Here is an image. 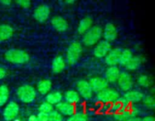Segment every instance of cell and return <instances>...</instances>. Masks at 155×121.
<instances>
[{
    "instance_id": "obj_1",
    "label": "cell",
    "mask_w": 155,
    "mask_h": 121,
    "mask_svg": "<svg viewBox=\"0 0 155 121\" xmlns=\"http://www.w3.org/2000/svg\"><path fill=\"white\" fill-rule=\"evenodd\" d=\"M5 57L8 62L13 64H24L30 60L29 54L22 50L10 49L5 54Z\"/></svg>"
},
{
    "instance_id": "obj_2",
    "label": "cell",
    "mask_w": 155,
    "mask_h": 121,
    "mask_svg": "<svg viewBox=\"0 0 155 121\" xmlns=\"http://www.w3.org/2000/svg\"><path fill=\"white\" fill-rule=\"evenodd\" d=\"M103 30L100 27H92L83 36V43L87 46H92L99 42L102 36Z\"/></svg>"
},
{
    "instance_id": "obj_3",
    "label": "cell",
    "mask_w": 155,
    "mask_h": 121,
    "mask_svg": "<svg viewBox=\"0 0 155 121\" xmlns=\"http://www.w3.org/2000/svg\"><path fill=\"white\" fill-rule=\"evenodd\" d=\"M17 95L22 102L30 103L36 98V92L33 86L30 85H24L18 88Z\"/></svg>"
},
{
    "instance_id": "obj_4",
    "label": "cell",
    "mask_w": 155,
    "mask_h": 121,
    "mask_svg": "<svg viewBox=\"0 0 155 121\" xmlns=\"http://www.w3.org/2000/svg\"><path fill=\"white\" fill-rule=\"evenodd\" d=\"M82 52L81 44L78 42H74L68 47L67 51V61L69 64H74L80 58Z\"/></svg>"
},
{
    "instance_id": "obj_5",
    "label": "cell",
    "mask_w": 155,
    "mask_h": 121,
    "mask_svg": "<svg viewBox=\"0 0 155 121\" xmlns=\"http://www.w3.org/2000/svg\"><path fill=\"white\" fill-rule=\"evenodd\" d=\"M98 98L102 102H114L120 98V95L116 90L105 89L98 92Z\"/></svg>"
},
{
    "instance_id": "obj_6",
    "label": "cell",
    "mask_w": 155,
    "mask_h": 121,
    "mask_svg": "<svg viewBox=\"0 0 155 121\" xmlns=\"http://www.w3.org/2000/svg\"><path fill=\"white\" fill-rule=\"evenodd\" d=\"M19 112V106L14 101H11L7 104L3 111V116L6 121H11L15 119Z\"/></svg>"
},
{
    "instance_id": "obj_7",
    "label": "cell",
    "mask_w": 155,
    "mask_h": 121,
    "mask_svg": "<svg viewBox=\"0 0 155 121\" xmlns=\"http://www.w3.org/2000/svg\"><path fill=\"white\" fill-rule=\"evenodd\" d=\"M110 48H111V46H110V42L105 40L101 41L97 44V45L94 48V54L95 57H98V58L104 57L111 50Z\"/></svg>"
},
{
    "instance_id": "obj_8",
    "label": "cell",
    "mask_w": 155,
    "mask_h": 121,
    "mask_svg": "<svg viewBox=\"0 0 155 121\" xmlns=\"http://www.w3.org/2000/svg\"><path fill=\"white\" fill-rule=\"evenodd\" d=\"M50 15V8L46 5H41L35 10L33 17L39 22H44L48 20Z\"/></svg>"
},
{
    "instance_id": "obj_9",
    "label": "cell",
    "mask_w": 155,
    "mask_h": 121,
    "mask_svg": "<svg viewBox=\"0 0 155 121\" xmlns=\"http://www.w3.org/2000/svg\"><path fill=\"white\" fill-rule=\"evenodd\" d=\"M79 95L85 99H89L92 95V90L89 82L86 80H80L77 84Z\"/></svg>"
},
{
    "instance_id": "obj_10",
    "label": "cell",
    "mask_w": 155,
    "mask_h": 121,
    "mask_svg": "<svg viewBox=\"0 0 155 121\" xmlns=\"http://www.w3.org/2000/svg\"><path fill=\"white\" fill-rule=\"evenodd\" d=\"M117 82L120 88L124 91L128 92L133 87V79L128 73H120L119 77H118Z\"/></svg>"
},
{
    "instance_id": "obj_11",
    "label": "cell",
    "mask_w": 155,
    "mask_h": 121,
    "mask_svg": "<svg viewBox=\"0 0 155 121\" xmlns=\"http://www.w3.org/2000/svg\"><path fill=\"white\" fill-rule=\"evenodd\" d=\"M89 85L92 88V92L95 91V92H99L104 89H107L108 82L105 79L101 78V77H94L90 80Z\"/></svg>"
},
{
    "instance_id": "obj_12",
    "label": "cell",
    "mask_w": 155,
    "mask_h": 121,
    "mask_svg": "<svg viewBox=\"0 0 155 121\" xmlns=\"http://www.w3.org/2000/svg\"><path fill=\"white\" fill-rule=\"evenodd\" d=\"M102 35L104 36L105 41H107V42H109L110 41H114L117 37V28L113 24L108 23L104 27V30L102 31Z\"/></svg>"
},
{
    "instance_id": "obj_13",
    "label": "cell",
    "mask_w": 155,
    "mask_h": 121,
    "mask_svg": "<svg viewBox=\"0 0 155 121\" xmlns=\"http://www.w3.org/2000/svg\"><path fill=\"white\" fill-rule=\"evenodd\" d=\"M121 51H122L120 48L110 50L108 54L105 56V63L110 67L117 64L119 63Z\"/></svg>"
},
{
    "instance_id": "obj_14",
    "label": "cell",
    "mask_w": 155,
    "mask_h": 121,
    "mask_svg": "<svg viewBox=\"0 0 155 121\" xmlns=\"http://www.w3.org/2000/svg\"><path fill=\"white\" fill-rule=\"evenodd\" d=\"M56 105L58 110L61 114L71 116L75 113V107L74 104L68 102H60Z\"/></svg>"
},
{
    "instance_id": "obj_15",
    "label": "cell",
    "mask_w": 155,
    "mask_h": 121,
    "mask_svg": "<svg viewBox=\"0 0 155 121\" xmlns=\"http://www.w3.org/2000/svg\"><path fill=\"white\" fill-rule=\"evenodd\" d=\"M51 24L58 32H64L68 28V24L66 20L60 16L54 17L51 20Z\"/></svg>"
},
{
    "instance_id": "obj_16",
    "label": "cell",
    "mask_w": 155,
    "mask_h": 121,
    "mask_svg": "<svg viewBox=\"0 0 155 121\" xmlns=\"http://www.w3.org/2000/svg\"><path fill=\"white\" fill-rule=\"evenodd\" d=\"M120 74V72L119 68L116 66H111L106 70L105 80L107 82L114 83V82L117 81Z\"/></svg>"
},
{
    "instance_id": "obj_17",
    "label": "cell",
    "mask_w": 155,
    "mask_h": 121,
    "mask_svg": "<svg viewBox=\"0 0 155 121\" xmlns=\"http://www.w3.org/2000/svg\"><path fill=\"white\" fill-rule=\"evenodd\" d=\"M14 33V29L8 24L0 25V42L10 39Z\"/></svg>"
},
{
    "instance_id": "obj_18",
    "label": "cell",
    "mask_w": 155,
    "mask_h": 121,
    "mask_svg": "<svg viewBox=\"0 0 155 121\" xmlns=\"http://www.w3.org/2000/svg\"><path fill=\"white\" fill-rule=\"evenodd\" d=\"M124 98L129 102H138L143 99L144 95L139 91H128L124 95Z\"/></svg>"
},
{
    "instance_id": "obj_19",
    "label": "cell",
    "mask_w": 155,
    "mask_h": 121,
    "mask_svg": "<svg viewBox=\"0 0 155 121\" xmlns=\"http://www.w3.org/2000/svg\"><path fill=\"white\" fill-rule=\"evenodd\" d=\"M65 68V61L61 56L54 57L51 64V69L55 74H59Z\"/></svg>"
},
{
    "instance_id": "obj_20",
    "label": "cell",
    "mask_w": 155,
    "mask_h": 121,
    "mask_svg": "<svg viewBox=\"0 0 155 121\" xmlns=\"http://www.w3.org/2000/svg\"><path fill=\"white\" fill-rule=\"evenodd\" d=\"M92 20L91 18H89V17H86V18H83L80 21V24L78 25V28H77V30H78V33L80 34H84L85 33L88 31L89 29L92 27Z\"/></svg>"
},
{
    "instance_id": "obj_21",
    "label": "cell",
    "mask_w": 155,
    "mask_h": 121,
    "mask_svg": "<svg viewBox=\"0 0 155 121\" xmlns=\"http://www.w3.org/2000/svg\"><path fill=\"white\" fill-rule=\"evenodd\" d=\"M51 88V83L48 80H43L39 82L37 84V89L42 95H45L50 91Z\"/></svg>"
},
{
    "instance_id": "obj_22",
    "label": "cell",
    "mask_w": 155,
    "mask_h": 121,
    "mask_svg": "<svg viewBox=\"0 0 155 121\" xmlns=\"http://www.w3.org/2000/svg\"><path fill=\"white\" fill-rule=\"evenodd\" d=\"M62 95L59 92H51L48 94L46 96V102L49 103L50 104H58V103L61 102Z\"/></svg>"
},
{
    "instance_id": "obj_23",
    "label": "cell",
    "mask_w": 155,
    "mask_h": 121,
    "mask_svg": "<svg viewBox=\"0 0 155 121\" xmlns=\"http://www.w3.org/2000/svg\"><path fill=\"white\" fill-rule=\"evenodd\" d=\"M142 59L140 57H133L130 59V61L125 65L126 67L130 70H135L139 68V67L142 64Z\"/></svg>"
},
{
    "instance_id": "obj_24",
    "label": "cell",
    "mask_w": 155,
    "mask_h": 121,
    "mask_svg": "<svg viewBox=\"0 0 155 121\" xmlns=\"http://www.w3.org/2000/svg\"><path fill=\"white\" fill-rule=\"evenodd\" d=\"M65 99L70 104H75L80 101V95L77 92L74 90L68 91L65 94Z\"/></svg>"
},
{
    "instance_id": "obj_25",
    "label": "cell",
    "mask_w": 155,
    "mask_h": 121,
    "mask_svg": "<svg viewBox=\"0 0 155 121\" xmlns=\"http://www.w3.org/2000/svg\"><path fill=\"white\" fill-rule=\"evenodd\" d=\"M9 96L8 88L5 85L0 86V107L4 105L8 101Z\"/></svg>"
},
{
    "instance_id": "obj_26",
    "label": "cell",
    "mask_w": 155,
    "mask_h": 121,
    "mask_svg": "<svg viewBox=\"0 0 155 121\" xmlns=\"http://www.w3.org/2000/svg\"><path fill=\"white\" fill-rule=\"evenodd\" d=\"M132 57H133V53H132V51L128 49L124 50V51H121L119 63L120 64L125 66V65L130 61V59H131Z\"/></svg>"
},
{
    "instance_id": "obj_27",
    "label": "cell",
    "mask_w": 155,
    "mask_h": 121,
    "mask_svg": "<svg viewBox=\"0 0 155 121\" xmlns=\"http://www.w3.org/2000/svg\"><path fill=\"white\" fill-rule=\"evenodd\" d=\"M67 121H87V118L84 113H77L70 116Z\"/></svg>"
},
{
    "instance_id": "obj_28",
    "label": "cell",
    "mask_w": 155,
    "mask_h": 121,
    "mask_svg": "<svg viewBox=\"0 0 155 121\" xmlns=\"http://www.w3.org/2000/svg\"><path fill=\"white\" fill-rule=\"evenodd\" d=\"M39 112H41V113H47V114H48V113H50L53 110V107L51 104H49V103L43 102L40 106H39Z\"/></svg>"
},
{
    "instance_id": "obj_29",
    "label": "cell",
    "mask_w": 155,
    "mask_h": 121,
    "mask_svg": "<svg viewBox=\"0 0 155 121\" xmlns=\"http://www.w3.org/2000/svg\"><path fill=\"white\" fill-rule=\"evenodd\" d=\"M62 115L56 110H52L50 113H48V121H62Z\"/></svg>"
},
{
    "instance_id": "obj_30",
    "label": "cell",
    "mask_w": 155,
    "mask_h": 121,
    "mask_svg": "<svg viewBox=\"0 0 155 121\" xmlns=\"http://www.w3.org/2000/svg\"><path fill=\"white\" fill-rule=\"evenodd\" d=\"M138 83L142 87H148L151 84V82H150V79L148 76L141 75L138 78Z\"/></svg>"
},
{
    "instance_id": "obj_31",
    "label": "cell",
    "mask_w": 155,
    "mask_h": 121,
    "mask_svg": "<svg viewBox=\"0 0 155 121\" xmlns=\"http://www.w3.org/2000/svg\"><path fill=\"white\" fill-rule=\"evenodd\" d=\"M144 104L148 108L154 109L155 107L154 98L151 95H148V96L145 97L144 98Z\"/></svg>"
},
{
    "instance_id": "obj_32",
    "label": "cell",
    "mask_w": 155,
    "mask_h": 121,
    "mask_svg": "<svg viewBox=\"0 0 155 121\" xmlns=\"http://www.w3.org/2000/svg\"><path fill=\"white\" fill-rule=\"evenodd\" d=\"M17 3L24 8H28L31 5V2L29 0H19V1H17Z\"/></svg>"
},
{
    "instance_id": "obj_33",
    "label": "cell",
    "mask_w": 155,
    "mask_h": 121,
    "mask_svg": "<svg viewBox=\"0 0 155 121\" xmlns=\"http://www.w3.org/2000/svg\"><path fill=\"white\" fill-rule=\"evenodd\" d=\"M48 114L44 113H41L39 112L38 115L36 116V119L38 121H48Z\"/></svg>"
},
{
    "instance_id": "obj_34",
    "label": "cell",
    "mask_w": 155,
    "mask_h": 121,
    "mask_svg": "<svg viewBox=\"0 0 155 121\" xmlns=\"http://www.w3.org/2000/svg\"><path fill=\"white\" fill-rule=\"evenodd\" d=\"M6 75V71L5 70L3 69V68L0 67V80L3 79Z\"/></svg>"
},
{
    "instance_id": "obj_35",
    "label": "cell",
    "mask_w": 155,
    "mask_h": 121,
    "mask_svg": "<svg viewBox=\"0 0 155 121\" xmlns=\"http://www.w3.org/2000/svg\"><path fill=\"white\" fill-rule=\"evenodd\" d=\"M124 121H142V119L139 117H136V116H133V117L129 118Z\"/></svg>"
},
{
    "instance_id": "obj_36",
    "label": "cell",
    "mask_w": 155,
    "mask_h": 121,
    "mask_svg": "<svg viewBox=\"0 0 155 121\" xmlns=\"http://www.w3.org/2000/svg\"><path fill=\"white\" fill-rule=\"evenodd\" d=\"M142 121H154V118L151 116H145L143 119H142Z\"/></svg>"
},
{
    "instance_id": "obj_37",
    "label": "cell",
    "mask_w": 155,
    "mask_h": 121,
    "mask_svg": "<svg viewBox=\"0 0 155 121\" xmlns=\"http://www.w3.org/2000/svg\"><path fill=\"white\" fill-rule=\"evenodd\" d=\"M28 121H38V120L37 119H36V116H35V115H32V116H30V117H29Z\"/></svg>"
},
{
    "instance_id": "obj_38",
    "label": "cell",
    "mask_w": 155,
    "mask_h": 121,
    "mask_svg": "<svg viewBox=\"0 0 155 121\" xmlns=\"http://www.w3.org/2000/svg\"><path fill=\"white\" fill-rule=\"evenodd\" d=\"M1 2L2 3L3 5H10L11 3H12V2L9 1V0H4V1H2Z\"/></svg>"
},
{
    "instance_id": "obj_39",
    "label": "cell",
    "mask_w": 155,
    "mask_h": 121,
    "mask_svg": "<svg viewBox=\"0 0 155 121\" xmlns=\"http://www.w3.org/2000/svg\"><path fill=\"white\" fill-rule=\"evenodd\" d=\"M66 3H68V4H73V3H74V0H71V1H67Z\"/></svg>"
},
{
    "instance_id": "obj_40",
    "label": "cell",
    "mask_w": 155,
    "mask_h": 121,
    "mask_svg": "<svg viewBox=\"0 0 155 121\" xmlns=\"http://www.w3.org/2000/svg\"><path fill=\"white\" fill-rule=\"evenodd\" d=\"M14 121H21V119H14Z\"/></svg>"
}]
</instances>
